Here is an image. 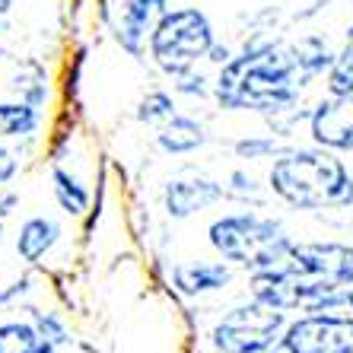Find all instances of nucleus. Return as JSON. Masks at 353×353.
<instances>
[{
    "instance_id": "1",
    "label": "nucleus",
    "mask_w": 353,
    "mask_h": 353,
    "mask_svg": "<svg viewBox=\"0 0 353 353\" xmlns=\"http://www.w3.org/2000/svg\"><path fill=\"white\" fill-rule=\"evenodd\" d=\"M258 303L274 309H309L321 312L344 305L353 293V248L337 242H305L268 271H255L248 283Z\"/></svg>"
},
{
    "instance_id": "2",
    "label": "nucleus",
    "mask_w": 353,
    "mask_h": 353,
    "mask_svg": "<svg viewBox=\"0 0 353 353\" xmlns=\"http://www.w3.org/2000/svg\"><path fill=\"white\" fill-rule=\"evenodd\" d=\"M303 77L305 74L296 58H283L274 48L245 51L242 58L223 64V74L216 80V99L223 108L277 112L296 99Z\"/></svg>"
},
{
    "instance_id": "3",
    "label": "nucleus",
    "mask_w": 353,
    "mask_h": 353,
    "mask_svg": "<svg viewBox=\"0 0 353 353\" xmlns=\"http://www.w3.org/2000/svg\"><path fill=\"white\" fill-rule=\"evenodd\" d=\"M271 188L287 204L303 210L353 204V179L331 153L296 150L280 157L271 169Z\"/></svg>"
},
{
    "instance_id": "4",
    "label": "nucleus",
    "mask_w": 353,
    "mask_h": 353,
    "mask_svg": "<svg viewBox=\"0 0 353 353\" xmlns=\"http://www.w3.org/2000/svg\"><path fill=\"white\" fill-rule=\"evenodd\" d=\"M210 245L220 252L226 261L252 268V271H268L277 268L290 255V239L274 220H261L255 214H232L223 216L210 226Z\"/></svg>"
},
{
    "instance_id": "5",
    "label": "nucleus",
    "mask_w": 353,
    "mask_h": 353,
    "mask_svg": "<svg viewBox=\"0 0 353 353\" xmlns=\"http://www.w3.org/2000/svg\"><path fill=\"white\" fill-rule=\"evenodd\" d=\"M210 48H214V29L201 10H172L150 32V54L165 74L175 77L210 54Z\"/></svg>"
},
{
    "instance_id": "6",
    "label": "nucleus",
    "mask_w": 353,
    "mask_h": 353,
    "mask_svg": "<svg viewBox=\"0 0 353 353\" xmlns=\"http://www.w3.org/2000/svg\"><path fill=\"white\" fill-rule=\"evenodd\" d=\"M283 331V309H274L268 303H252L232 309L216 325L214 344L223 353H264L274 347V341Z\"/></svg>"
},
{
    "instance_id": "7",
    "label": "nucleus",
    "mask_w": 353,
    "mask_h": 353,
    "mask_svg": "<svg viewBox=\"0 0 353 353\" xmlns=\"http://www.w3.org/2000/svg\"><path fill=\"white\" fill-rule=\"evenodd\" d=\"M287 353H353V319L350 315H305L293 321L280 337Z\"/></svg>"
},
{
    "instance_id": "8",
    "label": "nucleus",
    "mask_w": 353,
    "mask_h": 353,
    "mask_svg": "<svg viewBox=\"0 0 353 353\" xmlns=\"http://www.w3.org/2000/svg\"><path fill=\"white\" fill-rule=\"evenodd\" d=\"M312 137L328 150H353V96H334L315 108Z\"/></svg>"
},
{
    "instance_id": "9",
    "label": "nucleus",
    "mask_w": 353,
    "mask_h": 353,
    "mask_svg": "<svg viewBox=\"0 0 353 353\" xmlns=\"http://www.w3.org/2000/svg\"><path fill=\"white\" fill-rule=\"evenodd\" d=\"M169 0H128L121 10V23H118V39L131 54H140V45L147 32L157 29V23L169 13L165 10Z\"/></svg>"
},
{
    "instance_id": "10",
    "label": "nucleus",
    "mask_w": 353,
    "mask_h": 353,
    "mask_svg": "<svg viewBox=\"0 0 353 353\" xmlns=\"http://www.w3.org/2000/svg\"><path fill=\"white\" fill-rule=\"evenodd\" d=\"M223 197V188L214 181H172L165 188V207L172 216H191Z\"/></svg>"
},
{
    "instance_id": "11",
    "label": "nucleus",
    "mask_w": 353,
    "mask_h": 353,
    "mask_svg": "<svg viewBox=\"0 0 353 353\" xmlns=\"http://www.w3.org/2000/svg\"><path fill=\"white\" fill-rule=\"evenodd\" d=\"M175 287L181 293H210V290H220L230 283V268L220 261H188V264H179L172 271Z\"/></svg>"
},
{
    "instance_id": "12",
    "label": "nucleus",
    "mask_w": 353,
    "mask_h": 353,
    "mask_svg": "<svg viewBox=\"0 0 353 353\" xmlns=\"http://www.w3.org/2000/svg\"><path fill=\"white\" fill-rule=\"evenodd\" d=\"M61 230L58 223L45 220V216H32V220H26L23 226H19V236H17V252L23 261L35 264L45 252H48L54 242H58Z\"/></svg>"
},
{
    "instance_id": "13",
    "label": "nucleus",
    "mask_w": 353,
    "mask_h": 353,
    "mask_svg": "<svg viewBox=\"0 0 353 353\" xmlns=\"http://www.w3.org/2000/svg\"><path fill=\"white\" fill-rule=\"evenodd\" d=\"M204 128L191 118H181V115H172L169 124H165L163 131H159V147L165 153H191L204 143Z\"/></svg>"
},
{
    "instance_id": "14",
    "label": "nucleus",
    "mask_w": 353,
    "mask_h": 353,
    "mask_svg": "<svg viewBox=\"0 0 353 353\" xmlns=\"http://www.w3.org/2000/svg\"><path fill=\"white\" fill-rule=\"evenodd\" d=\"M51 181H54V197H58V204L64 207L67 214H83L90 207V191L83 188L77 179H70L64 169H54Z\"/></svg>"
},
{
    "instance_id": "15",
    "label": "nucleus",
    "mask_w": 353,
    "mask_h": 353,
    "mask_svg": "<svg viewBox=\"0 0 353 353\" xmlns=\"http://www.w3.org/2000/svg\"><path fill=\"white\" fill-rule=\"evenodd\" d=\"M39 124V112L32 105H0V137H23Z\"/></svg>"
},
{
    "instance_id": "16",
    "label": "nucleus",
    "mask_w": 353,
    "mask_h": 353,
    "mask_svg": "<svg viewBox=\"0 0 353 353\" xmlns=\"http://www.w3.org/2000/svg\"><path fill=\"white\" fill-rule=\"evenodd\" d=\"M41 344V334L29 325H3L0 328V353H29Z\"/></svg>"
},
{
    "instance_id": "17",
    "label": "nucleus",
    "mask_w": 353,
    "mask_h": 353,
    "mask_svg": "<svg viewBox=\"0 0 353 353\" xmlns=\"http://www.w3.org/2000/svg\"><path fill=\"white\" fill-rule=\"evenodd\" d=\"M328 90L331 96H353V48L334 61L328 77Z\"/></svg>"
},
{
    "instance_id": "18",
    "label": "nucleus",
    "mask_w": 353,
    "mask_h": 353,
    "mask_svg": "<svg viewBox=\"0 0 353 353\" xmlns=\"http://www.w3.org/2000/svg\"><path fill=\"white\" fill-rule=\"evenodd\" d=\"M172 112H175V105L165 92H150V96L140 102L137 118L140 121H163V118H172Z\"/></svg>"
},
{
    "instance_id": "19",
    "label": "nucleus",
    "mask_w": 353,
    "mask_h": 353,
    "mask_svg": "<svg viewBox=\"0 0 353 353\" xmlns=\"http://www.w3.org/2000/svg\"><path fill=\"white\" fill-rule=\"evenodd\" d=\"M277 143L274 140H242V143H236V153L245 159H261V157H271V153H277Z\"/></svg>"
},
{
    "instance_id": "20",
    "label": "nucleus",
    "mask_w": 353,
    "mask_h": 353,
    "mask_svg": "<svg viewBox=\"0 0 353 353\" xmlns=\"http://www.w3.org/2000/svg\"><path fill=\"white\" fill-rule=\"evenodd\" d=\"M29 353H54V347H51V344H45V341H41V344L35 347V350H29Z\"/></svg>"
},
{
    "instance_id": "21",
    "label": "nucleus",
    "mask_w": 353,
    "mask_h": 353,
    "mask_svg": "<svg viewBox=\"0 0 353 353\" xmlns=\"http://www.w3.org/2000/svg\"><path fill=\"white\" fill-rule=\"evenodd\" d=\"M7 7H10V0H0V13H3Z\"/></svg>"
},
{
    "instance_id": "22",
    "label": "nucleus",
    "mask_w": 353,
    "mask_h": 353,
    "mask_svg": "<svg viewBox=\"0 0 353 353\" xmlns=\"http://www.w3.org/2000/svg\"><path fill=\"white\" fill-rule=\"evenodd\" d=\"M347 305H350V309H353V293H350V299H347Z\"/></svg>"
}]
</instances>
